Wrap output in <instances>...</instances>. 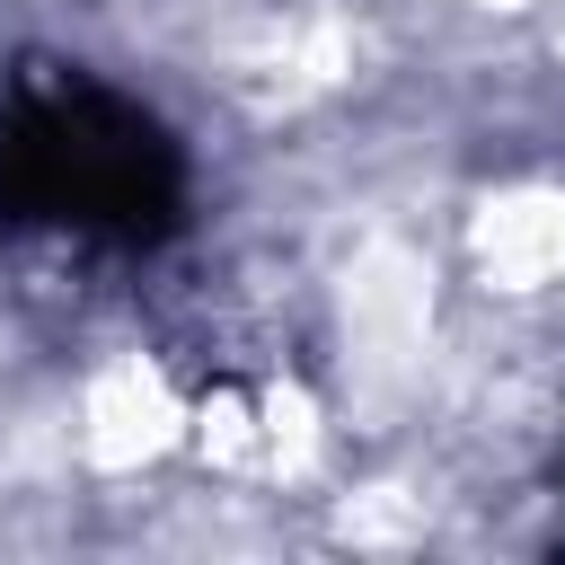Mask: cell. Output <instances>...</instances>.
Listing matches in <instances>:
<instances>
[{
	"label": "cell",
	"instance_id": "cell-3",
	"mask_svg": "<svg viewBox=\"0 0 565 565\" xmlns=\"http://www.w3.org/2000/svg\"><path fill=\"white\" fill-rule=\"evenodd\" d=\"M468 9H530V0H468Z\"/></svg>",
	"mask_w": 565,
	"mask_h": 565
},
{
	"label": "cell",
	"instance_id": "cell-2",
	"mask_svg": "<svg viewBox=\"0 0 565 565\" xmlns=\"http://www.w3.org/2000/svg\"><path fill=\"white\" fill-rule=\"evenodd\" d=\"M468 274L486 291H556L565 282V185L547 177H521V185H494L477 212H468Z\"/></svg>",
	"mask_w": 565,
	"mask_h": 565
},
{
	"label": "cell",
	"instance_id": "cell-1",
	"mask_svg": "<svg viewBox=\"0 0 565 565\" xmlns=\"http://www.w3.org/2000/svg\"><path fill=\"white\" fill-rule=\"evenodd\" d=\"M185 424H194V388L168 371V353L150 344H115L79 371V397H71V441L97 477H141L159 468L168 450H185Z\"/></svg>",
	"mask_w": 565,
	"mask_h": 565
}]
</instances>
